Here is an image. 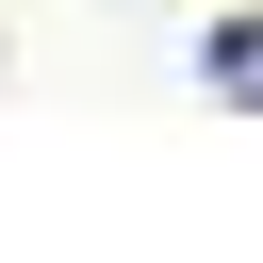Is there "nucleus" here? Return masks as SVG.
I'll return each mask as SVG.
<instances>
[{"label": "nucleus", "mask_w": 263, "mask_h": 263, "mask_svg": "<svg viewBox=\"0 0 263 263\" xmlns=\"http://www.w3.org/2000/svg\"><path fill=\"white\" fill-rule=\"evenodd\" d=\"M197 82H214V99H230V115H263V16H230V33H214V49H197Z\"/></svg>", "instance_id": "obj_1"}]
</instances>
